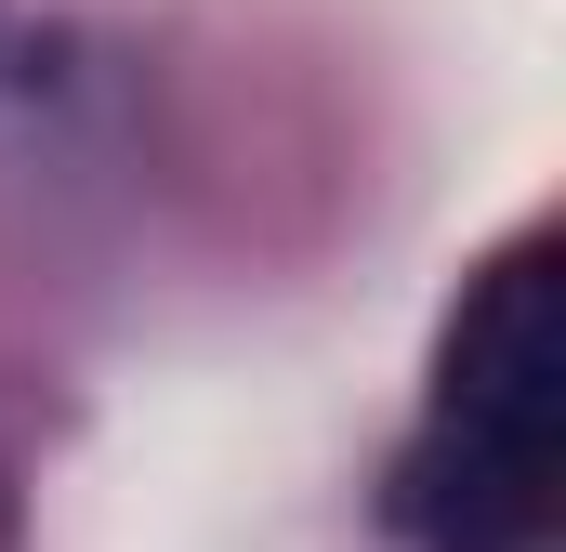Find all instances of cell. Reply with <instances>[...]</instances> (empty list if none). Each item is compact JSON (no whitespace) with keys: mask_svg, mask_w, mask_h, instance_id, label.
I'll return each instance as SVG.
<instances>
[{"mask_svg":"<svg viewBox=\"0 0 566 552\" xmlns=\"http://www.w3.org/2000/svg\"><path fill=\"white\" fill-rule=\"evenodd\" d=\"M409 552H554L566 527V276L554 224L501 237L448 342H434L422 434L396 460Z\"/></svg>","mask_w":566,"mask_h":552,"instance_id":"cell-1","label":"cell"}]
</instances>
